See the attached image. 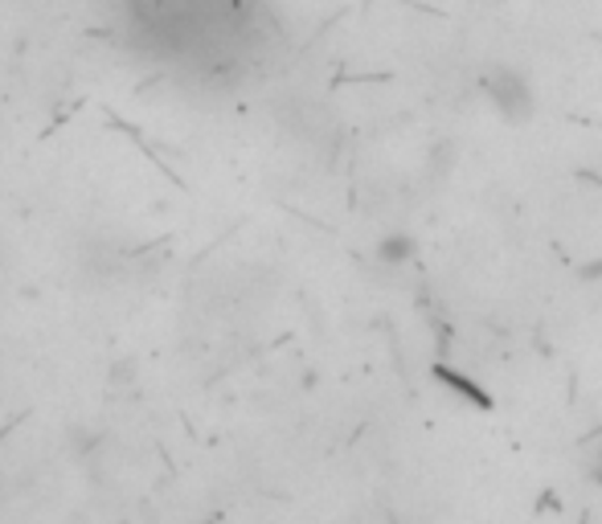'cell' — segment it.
<instances>
[{
	"mask_svg": "<svg viewBox=\"0 0 602 524\" xmlns=\"http://www.w3.org/2000/svg\"><path fill=\"white\" fill-rule=\"evenodd\" d=\"M414 238L410 234H402V229H393V234H386V238H377V246H373V259L381 262V266H406V262H414Z\"/></svg>",
	"mask_w": 602,
	"mask_h": 524,
	"instance_id": "obj_2",
	"label": "cell"
},
{
	"mask_svg": "<svg viewBox=\"0 0 602 524\" xmlns=\"http://www.w3.org/2000/svg\"><path fill=\"white\" fill-rule=\"evenodd\" d=\"M0 496H4V472H0Z\"/></svg>",
	"mask_w": 602,
	"mask_h": 524,
	"instance_id": "obj_3",
	"label": "cell"
},
{
	"mask_svg": "<svg viewBox=\"0 0 602 524\" xmlns=\"http://www.w3.org/2000/svg\"><path fill=\"white\" fill-rule=\"evenodd\" d=\"M484 99L513 123L529 120L537 111V90H532L529 74H521L516 66H492L484 74Z\"/></svg>",
	"mask_w": 602,
	"mask_h": 524,
	"instance_id": "obj_1",
	"label": "cell"
}]
</instances>
